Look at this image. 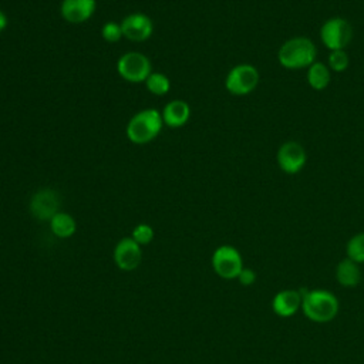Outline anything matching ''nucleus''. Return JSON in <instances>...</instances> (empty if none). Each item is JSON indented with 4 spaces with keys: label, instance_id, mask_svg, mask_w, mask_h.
Instances as JSON below:
<instances>
[{
    "label": "nucleus",
    "instance_id": "obj_22",
    "mask_svg": "<svg viewBox=\"0 0 364 364\" xmlns=\"http://www.w3.org/2000/svg\"><path fill=\"white\" fill-rule=\"evenodd\" d=\"M101 36L105 41L108 43H117L121 40L122 36V30H121V24L115 23V21H108L102 26L101 28Z\"/></svg>",
    "mask_w": 364,
    "mask_h": 364
},
{
    "label": "nucleus",
    "instance_id": "obj_3",
    "mask_svg": "<svg viewBox=\"0 0 364 364\" xmlns=\"http://www.w3.org/2000/svg\"><path fill=\"white\" fill-rule=\"evenodd\" d=\"M162 125H164L162 115L158 109H154V108L142 109L129 119L125 129L127 138L136 145L148 144L159 135Z\"/></svg>",
    "mask_w": 364,
    "mask_h": 364
},
{
    "label": "nucleus",
    "instance_id": "obj_1",
    "mask_svg": "<svg viewBox=\"0 0 364 364\" xmlns=\"http://www.w3.org/2000/svg\"><path fill=\"white\" fill-rule=\"evenodd\" d=\"M277 61L286 70L309 68L317 61V47L304 36L287 38L277 50Z\"/></svg>",
    "mask_w": 364,
    "mask_h": 364
},
{
    "label": "nucleus",
    "instance_id": "obj_6",
    "mask_svg": "<svg viewBox=\"0 0 364 364\" xmlns=\"http://www.w3.org/2000/svg\"><path fill=\"white\" fill-rule=\"evenodd\" d=\"M117 71L125 81L142 82L152 73V65L149 58L142 53L129 51L118 58Z\"/></svg>",
    "mask_w": 364,
    "mask_h": 364
},
{
    "label": "nucleus",
    "instance_id": "obj_9",
    "mask_svg": "<svg viewBox=\"0 0 364 364\" xmlns=\"http://www.w3.org/2000/svg\"><path fill=\"white\" fill-rule=\"evenodd\" d=\"M58 193L51 188L38 189L30 199V212L38 220H51V218L60 212Z\"/></svg>",
    "mask_w": 364,
    "mask_h": 364
},
{
    "label": "nucleus",
    "instance_id": "obj_18",
    "mask_svg": "<svg viewBox=\"0 0 364 364\" xmlns=\"http://www.w3.org/2000/svg\"><path fill=\"white\" fill-rule=\"evenodd\" d=\"M146 88L154 95H165L171 90L169 78L162 73H151L149 77L145 80Z\"/></svg>",
    "mask_w": 364,
    "mask_h": 364
},
{
    "label": "nucleus",
    "instance_id": "obj_20",
    "mask_svg": "<svg viewBox=\"0 0 364 364\" xmlns=\"http://www.w3.org/2000/svg\"><path fill=\"white\" fill-rule=\"evenodd\" d=\"M350 58L346 50H334L328 53L327 57V65L331 70V73H343L348 68Z\"/></svg>",
    "mask_w": 364,
    "mask_h": 364
},
{
    "label": "nucleus",
    "instance_id": "obj_13",
    "mask_svg": "<svg viewBox=\"0 0 364 364\" xmlns=\"http://www.w3.org/2000/svg\"><path fill=\"white\" fill-rule=\"evenodd\" d=\"M161 115L165 125L171 128H179L188 122L191 117V107L183 100H172L164 107Z\"/></svg>",
    "mask_w": 364,
    "mask_h": 364
},
{
    "label": "nucleus",
    "instance_id": "obj_7",
    "mask_svg": "<svg viewBox=\"0 0 364 364\" xmlns=\"http://www.w3.org/2000/svg\"><path fill=\"white\" fill-rule=\"evenodd\" d=\"M212 267L222 279H237L243 269L242 256L236 247L222 245L212 255Z\"/></svg>",
    "mask_w": 364,
    "mask_h": 364
},
{
    "label": "nucleus",
    "instance_id": "obj_10",
    "mask_svg": "<svg viewBox=\"0 0 364 364\" xmlns=\"http://www.w3.org/2000/svg\"><path fill=\"white\" fill-rule=\"evenodd\" d=\"M122 36L131 41H145L152 36L154 24L152 20L144 13H132L124 17L121 21Z\"/></svg>",
    "mask_w": 364,
    "mask_h": 364
},
{
    "label": "nucleus",
    "instance_id": "obj_15",
    "mask_svg": "<svg viewBox=\"0 0 364 364\" xmlns=\"http://www.w3.org/2000/svg\"><path fill=\"white\" fill-rule=\"evenodd\" d=\"M307 84L314 90V91H323L326 90L330 82H331V70L326 63L321 61H314L309 68H307Z\"/></svg>",
    "mask_w": 364,
    "mask_h": 364
},
{
    "label": "nucleus",
    "instance_id": "obj_16",
    "mask_svg": "<svg viewBox=\"0 0 364 364\" xmlns=\"http://www.w3.org/2000/svg\"><path fill=\"white\" fill-rule=\"evenodd\" d=\"M336 277L340 284L344 287H354L361 280V273L358 269V264L351 259H344L337 264L336 269Z\"/></svg>",
    "mask_w": 364,
    "mask_h": 364
},
{
    "label": "nucleus",
    "instance_id": "obj_24",
    "mask_svg": "<svg viewBox=\"0 0 364 364\" xmlns=\"http://www.w3.org/2000/svg\"><path fill=\"white\" fill-rule=\"evenodd\" d=\"M7 24H9V20H7L6 13L3 10H0V33L7 27Z\"/></svg>",
    "mask_w": 364,
    "mask_h": 364
},
{
    "label": "nucleus",
    "instance_id": "obj_8",
    "mask_svg": "<svg viewBox=\"0 0 364 364\" xmlns=\"http://www.w3.org/2000/svg\"><path fill=\"white\" fill-rule=\"evenodd\" d=\"M276 161L282 172L287 175H296L306 166L307 152L300 142L286 141L279 146L276 152Z\"/></svg>",
    "mask_w": 364,
    "mask_h": 364
},
{
    "label": "nucleus",
    "instance_id": "obj_23",
    "mask_svg": "<svg viewBox=\"0 0 364 364\" xmlns=\"http://www.w3.org/2000/svg\"><path fill=\"white\" fill-rule=\"evenodd\" d=\"M237 279H239V282H240L243 286H250V284H253L255 280H256V273H255L252 269L243 267L242 272L239 273Z\"/></svg>",
    "mask_w": 364,
    "mask_h": 364
},
{
    "label": "nucleus",
    "instance_id": "obj_2",
    "mask_svg": "<svg viewBox=\"0 0 364 364\" xmlns=\"http://www.w3.org/2000/svg\"><path fill=\"white\" fill-rule=\"evenodd\" d=\"M306 317L316 323L331 321L338 313V300L327 290H299Z\"/></svg>",
    "mask_w": 364,
    "mask_h": 364
},
{
    "label": "nucleus",
    "instance_id": "obj_5",
    "mask_svg": "<svg viewBox=\"0 0 364 364\" xmlns=\"http://www.w3.org/2000/svg\"><path fill=\"white\" fill-rule=\"evenodd\" d=\"M318 36L327 50H344L353 40V26L343 17H330L321 24Z\"/></svg>",
    "mask_w": 364,
    "mask_h": 364
},
{
    "label": "nucleus",
    "instance_id": "obj_21",
    "mask_svg": "<svg viewBox=\"0 0 364 364\" xmlns=\"http://www.w3.org/2000/svg\"><path fill=\"white\" fill-rule=\"evenodd\" d=\"M138 245H148L154 239V229L148 223H139L134 228L131 236Z\"/></svg>",
    "mask_w": 364,
    "mask_h": 364
},
{
    "label": "nucleus",
    "instance_id": "obj_17",
    "mask_svg": "<svg viewBox=\"0 0 364 364\" xmlns=\"http://www.w3.org/2000/svg\"><path fill=\"white\" fill-rule=\"evenodd\" d=\"M50 228H51V232L57 237L67 239L75 233L77 223H75V219L70 213L57 212L50 220Z\"/></svg>",
    "mask_w": 364,
    "mask_h": 364
},
{
    "label": "nucleus",
    "instance_id": "obj_4",
    "mask_svg": "<svg viewBox=\"0 0 364 364\" xmlns=\"http://www.w3.org/2000/svg\"><path fill=\"white\" fill-rule=\"evenodd\" d=\"M260 81L259 70L247 63H242L229 70L225 78V88L229 94L243 97L256 90Z\"/></svg>",
    "mask_w": 364,
    "mask_h": 364
},
{
    "label": "nucleus",
    "instance_id": "obj_12",
    "mask_svg": "<svg viewBox=\"0 0 364 364\" xmlns=\"http://www.w3.org/2000/svg\"><path fill=\"white\" fill-rule=\"evenodd\" d=\"M95 9V0H63L60 6V13L65 21L80 24L91 18Z\"/></svg>",
    "mask_w": 364,
    "mask_h": 364
},
{
    "label": "nucleus",
    "instance_id": "obj_11",
    "mask_svg": "<svg viewBox=\"0 0 364 364\" xmlns=\"http://www.w3.org/2000/svg\"><path fill=\"white\" fill-rule=\"evenodd\" d=\"M142 260L141 245H138L132 237H122L114 249L115 264L125 272L134 270L139 266Z\"/></svg>",
    "mask_w": 364,
    "mask_h": 364
},
{
    "label": "nucleus",
    "instance_id": "obj_19",
    "mask_svg": "<svg viewBox=\"0 0 364 364\" xmlns=\"http://www.w3.org/2000/svg\"><path fill=\"white\" fill-rule=\"evenodd\" d=\"M347 256L355 263H364V232L354 235L347 242Z\"/></svg>",
    "mask_w": 364,
    "mask_h": 364
},
{
    "label": "nucleus",
    "instance_id": "obj_14",
    "mask_svg": "<svg viewBox=\"0 0 364 364\" xmlns=\"http://www.w3.org/2000/svg\"><path fill=\"white\" fill-rule=\"evenodd\" d=\"M273 311L280 317H289L301 307V294L299 290H282L272 303Z\"/></svg>",
    "mask_w": 364,
    "mask_h": 364
}]
</instances>
